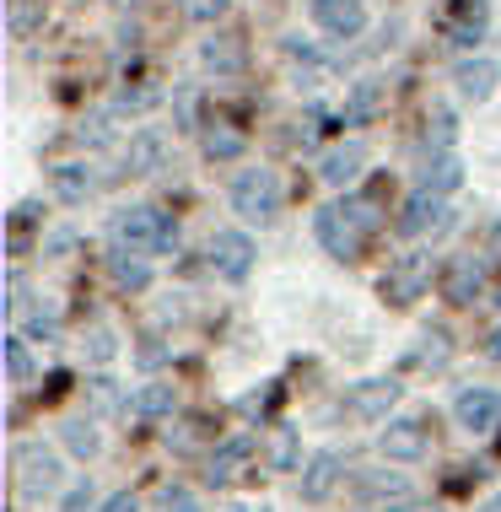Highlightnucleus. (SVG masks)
Instances as JSON below:
<instances>
[{
	"label": "nucleus",
	"mask_w": 501,
	"mask_h": 512,
	"mask_svg": "<svg viewBox=\"0 0 501 512\" xmlns=\"http://www.w3.org/2000/svg\"><path fill=\"white\" fill-rule=\"evenodd\" d=\"M372 227H378V216H372L367 200H329L324 211L313 216V232H318V243H324L329 259H356Z\"/></svg>",
	"instance_id": "f257e3e1"
},
{
	"label": "nucleus",
	"mask_w": 501,
	"mask_h": 512,
	"mask_svg": "<svg viewBox=\"0 0 501 512\" xmlns=\"http://www.w3.org/2000/svg\"><path fill=\"white\" fill-rule=\"evenodd\" d=\"M114 243L135 248V254H167L178 243V227H173V216L151 211V205H135V211L114 216Z\"/></svg>",
	"instance_id": "f03ea898"
},
{
	"label": "nucleus",
	"mask_w": 501,
	"mask_h": 512,
	"mask_svg": "<svg viewBox=\"0 0 501 512\" xmlns=\"http://www.w3.org/2000/svg\"><path fill=\"white\" fill-rule=\"evenodd\" d=\"M281 200H286V189L270 168H248L232 178V211L243 221H275L281 216Z\"/></svg>",
	"instance_id": "7ed1b4c3"
},
{
	"label": "nucleus",
	"mask_w": 501,
	"mask_h": 512,
	"mask_svg": "<svg viewBox=\"0 0 501 512\" xmlns=\"http://www.w3.org/2000/svg\"><path fill=\"white\" fill-rule=\"evenodd\" d=\"M60 480H65V469H60V459H54L44 442H22V448H17V491L27 496V502L54 496V491H60Z\"/></svg>",
	"instance_id": "20e7f679"
},
{
	"label": "nucleus",
	"mask_w": 501,
	"mask_h": 512,
	"mask_svg": "<svg viewBox=\"0 0 501 512\" xmlns=\"http://www.w3.org/2000/svg\"><path fill=\"white\" fill-rule=\"evenodd\" d=\"M211 265L221 281H248V270H254V238L238 227H221L211 238Z\"/></svg>",
	"instance_id": "39448f33"
},
{
	"label": "nucleus",
	"mask_w": 501,
	"mask_h": 512,
	"mask_svg": "<svg viewBox=\"0 0 501 512\" xmlns=\"http://www.w3.org/2000/svg\"><path fill=\"white\" fill-rule=\"evenodd\" d=\"M453 421L464 426V432H475V437L496 432L501 426V394L496 389H464L453 399Z\"/></svg>",
	"instance_id": "423d86ee"
},
{
	"label": "nucleus",
	"mask_w": 501,
	"mask_h": 512,
	"mask_svg": "<svg viewBox=\"0 0 501 512\" xmlns=\"http://www.w3.org/2000/svg\"><path fill=\"white\" fill-rule=\"evenodd\" d=\"M496 81H501V65H496V60H485V54H469V60H458V71H453L458 98L475 103V108H480V103H491Z\"/></svg>",
	"instance_id": "0eeeda50"
},
{
	"label": "nucleus",
	"mask_w": 501,
	"mask_h": 512,
	"mask_svg": "<svg viewBox=\"0 0 501 512\" xmlns=\"http://www.w3.org/2000/svg\"><path fill=\"white\" fill-rule=\"evenodd\" d=\"M313 22L345 44V38H356L361 27H367V6H361V0H313Z\"/></svg>",
	"instance_id": "6e6552de"
},
{
	"label": "nucleus",
	"mask_w": 501,
	"mask_h": 512,
	"mask_svg": "<svg viewBox=\"0 0 501 512\" xmlns=\"http://www.w3.org/2000/svg\"><path fill=\"white\" fill-rule=\"evenodd\" d=\"M378 453L394 464L426 459V426L421 421H388V432H378Z\"/></svg>",
	"instance_id": "1a4fd4ad"
},
{
	"label": "nucleus",
	"mask_w": 501,
	"mask_h": 512,
	"mask_svg": "<svg viewBox=\"0 0 501 512\" xmlns=\"http://www.w3.org/2000/svg\"><path fill=\"white\" fill-rule=\"evenodd\" d=\"M340 469H345L340 453H334V448H318L313 459H308V469H302V480H297L302 502H324V496L340 486Z\"/></svg>",
	"instance_id": "9d476101"
},
{
	"label": "nucleus",
	"mask_w": 501,
	"mask_h": 512,
	"mask_svg": "<svg viewBox=\"0 0 501 512\" xmlns=\"http://www.w3.org/2000/svg\"><path fill=\"white\" fill-rule=\"evenodd\" d=\"M426 275H431L426 254H410V259H399V265L388 270V281H383V297L405 308V302H415V297L426 292Z\"/></svg>",
	"instance_id": "9b49d317"
},
{
	"label": "nucleus",
	"mask_w": 501,
	"mask_h": 512,
	"mask_svg": "<svg viewBox=\"0 0 501 512\" xmlns=\"http://www.w3.org/2000/svg\"><path fill=\"white\" fill-rule=\"evenodd\" d=\"M361 168H367V146L361 141H345V146H334L324 162H318V178H324L329 189H345V184H356Z\"/></svg>",
	"instance_id": "f8f14e48"
},
{
	"label": "nucleus",
	"mask_w": 501,
	"mask_h": 512,
	"mask_svg": "<svg viewBox=\"0 0 501 512\" xmlns=\"http://www.w3.org/2000/svg\"><path fill=\"white\" fill-rule=\"evenodd\" d=\"M426 227H448V205H442V195H431V189H415L405 200V216H399V232L421 238Z\"/></svg>",
	"instance_id": "ddd939ff"
},
{
	"label": "nucleus",
	"mask_w": 501,
	"mask_h": 512,
	"mask_svg": "<svg viewBox=\"0 0 501 512\" xmlns=\"http://www.w3.org/2000/svg\"><path fill=\"white\" fill-rule=\"evenodd\" d=\"M442 292H448V302H458V308H469V302L485 292V265H480L475 254L453 259L448 275H442Z\"/></svg>",
	"instance_id": "4468645a"
},
{
	"label": "nucleus",
	"mask_w": 501,
	"mask_h": 512,
	"mask_svg": "<svg viewBox=\"0 0 501 512\" xmlns=\"http://www.w3.org/2000/svg\"><path fill=\"white\" fill-rule=\"evenodd\" d=\"M399 394L405 389H399L394 378H372V383H361V389L351 394V415L356 421H383V415L399 405Z\"/></svg>",
	"instance_id": "2eb2a0df"
},
{
	"label": "nucleus",
	"mask_w": 501,
	"mask_h": 512,
	"mask_svg": "<svg viewBox=\"0 0 501 512\" xmlns=\"http://www.w3.org/2000/svg\"><path fill=\"white\" fill-rule=\"evenodd\" d=\"M458 184H464V162H458L453 151H431L421 178H415V189H431V195H442V200H448Z\"/></svg>",
	"instance_id": "dca6fc26"
},
{
	"label": "nucleus",
	"mask_w": 501,
	"mask_h": 512,
	"mask_svg": "<svg viewBox=\"0 0 501 512\" xmlns=\"http://www.w3.org/2000/svg\"><path fill=\"white\" fill-rule=\"evenodd\" d=\"M485 22H491V6H485V0H453V11H448V38H453V44H480V38H485Z\"/></svg>",
	"instance_id": "f3484780"
},
{
	"label": "nucleus",
	"mask_w": 501,
	"mask_h": 512,
	"mask_svg": "<svg viewBox=\"0 0 501 512\" xmlns=\"http://www.w3.org/2000/svg\"><path fill=\"white\" fill-rule=\"evenodd\" d=\"M162 135L157 130H135L130 135V146H124V173L130 178H146V173H157L162 168Z\"/></svg>",
	"instance_id": "a211bd4d"
},
{
	"label": "nucleus",
	"mask_w": 501,
	"mask_h": 512,
	"mask_svg": "<svg viewBox=\"0 0 501 512\" xmlns=\"http://www.w3.org/2000/svg\"><path fill=\"white\" fill-rule=\"evenodd\" d=\"M254 459V437H227L221 448L211 453V486H227V480H238V469Z\"/></svg>",
	"instance_id": "6ab92c4d"
},
{
	"label": "nucleus",
	"mask_w": 501,
	"mask_h": 512,
	"mask_svg": "<svg viewBox=\"0 0 501 512\" xmlns=\"http://www.w3.org/2000/svg\"><path fill=\"white\" fill-rule=\"evenodd\" d=\"M49 184H54V195H60L65 205H81V200H87L92 189H97V178H92V168H87V162H60Z\"/></svg>",
	"instance_id": "aec40b11"
},
{
	"label": "nucleus",
	"mask_w": 501,
	"mask_h": 512,
	"mask_svg": "<svg viewBox=\"0 0 501 512\" xmlns=\"http://www.w3.org/2000/svg\"><path fill=\"white\" fill-rule=\"evenodd\" d=\"M200 65L216 76H238L243 71V44L238 38H205L200 44Z\"/></svg>",
	"instance_id": "412c9836"
},
{
	"label": "nucleus",
	"mask_w": 501,
	"mask_h": 512,
	"mask_svg": "<svg viewBox=\"0 0 501 512\" xmlns=\"http://www.w3.org/2000/svg\"><path fill=\"white\" fill-rule=\"evenodd\" d=\"M378 108H383V81H356L351 87V98H345V124H367V119H378Z\"/></svg>",
	"instance_id": "4be33fe9"
},
{
	"label": "nucleus",
	"mask_w": 501,
	"mask_h": 512,
	"mask_svg": "<svg viewBox=\"0 0 501 512\" xmlns=\"http://www.w3.org/2000/svg\"><path fill=\"white\" fill-rule=\"evenodd\" d=\"M173 405H178L173 383H146V389L130 399V410L141 415V421H162V415H173Z\"/></svg>",
	"instance_id": "5701e85b"
},
{
	"label": "nucleus",
	"mask_w": 501,
	"mask_h": 512,
	"mask_svg": "<svg viewBox=\"0 0 501 512\" xmlns=\"http://www.w3.org/2000/svg\"><path fill=\"white\" fill-rule=\"evenodd\" d=\"M108 270H114V281L124 286V292H146V286H151V265H146V259H135V248H114Z\"/></svg>",
	"instance_id": "b1692460"
},
{
	"label": "nucleus",
	"mask_w": 501,
	"mask_h": 512,
	"mask_svg": "<svg viewBox=\"0 0 501 512\" xmlns=\"http://www.w3.org/2000/svg\"><path fill=\"white\" fill-rule=\"evenodd\" d=\"M205 157L211 162H232V157H243V130H232V124H211V130H205Z\"/></svg>",
	"instance_id": "393cba45"
},
{
	"label": "nucleus",
	"mask_w": 501,
	"mask_h": 512,
	"mask_svg": "<svg viewBox=\"0 0 501 512\" xmlns=\"http://www.w3.org/2000/svg\"><path fill=\"white\" fill-rule=\"evenodd\" d=\"M6 378L17 383V389L33 378V356H27V340L22 335H6Z\"/></svg>",
	"instance_id": "a878e982"
},
{
	"label": "nucleus",
	"mask_w": 501,
	"mask_h": 512,
	"mask_svg": "<svg viewBox=\"0 0 501 512\" xmlns=\"http://www.w3.org/2000/svg\"><path fill=\"white\" fill-rule=\"evenodd\" d=\"M97 442H103V437H97V426H92V421H65V448H71L76 459H92Z\"/></svg>",
	"instance_id": "bb28decb"
},
{
	"label": "nucleus",
	"mask_w": 501,
	"mask_h": 512,
	"mask_svg": "<svg viewBox=\"0 0 501 512\" xmlns=\"http://www.w3.org/2000/svg\"><path fill=\"white\" fill-rule=\"evenodd\" d=\"M27 335H33V340H54V335H60V308H49V302H44V308H33V313H27Z\"/></svg>",
	"instance_id": "cd10ccee"
},
{
	"label": "nucleus",
	"mask_w": 501,
	"mask_h": 512,
	"mask_svg": "<svg viewBox=\"0 0 501 512\" xmlns=\"http://www.w3.org/2000/svg\"><path fill=\"white\" fill-rule=\"evenodd\" d=\"M162 103V87H135V92H119V108L124 114H146V108Z\"/></svg>",
	"instance_id": "c85d7f7f"
},
{
	"label": "nucleus",
	"mask_w": 501,
	"mask_h": 512,
	"mask_svg": "<svg viewBox=\"0 0 501 512\" xmlns=\"http://www.w3.org/2000/svg\"><path fill=\"white\" fill-rule=\"evenodd\" d=\"M361 496H372V502L378 496H405V475H367L361 480Z\"/></svg>",
	"instance_id": "c756f323"
},
{
	"label": "nucleus",
	"mask_w": 501,
	"mask_h": 512,
	"mask_svg": "<svg viewBox=\"0 0 501 512\" xmlns=\"http://www.w3.org/2000/svg\"><path fill=\"white\" fill-rule=\"evenodd\" d=\"M114 351H119V345H114V335H108V329H92V335H87V362L103 367V362H114Z\"/></svg>",
	"instance_id": "7c9ffc66"
},
{
	"label": "nucleus",
	"mask_w": 501,
	"mask_h": 512,
	"mask_svg": "<svg viewBox=\"0 0 501 512\" xmlns=\"http://www.w3.org/2000/svg\"><path fill=\"white\" fill-rule=\"evenodd\" d=\"M162 512H205V507H200V496H194V491L173 486V491H162Z\"/></svg>",
	"instance_id": "2f4dec72"
},
{
	"label": "nucleus",
	"mask_w": 501,
	"mask_h": 512,
	"mask_svg": "<svg viewBox=\"0 0 501 512\" xmlns=\"http://www.w3.org/2000/svg\"><path fill=\"white\" fill-rule=\"evenodd\" d=\"M184 11L194 22H221L227 17V0H184Z\"/></svg>",
	"instance_id": "473e14b6"
},
{
	"label": "nucleus",
	"mask_w": 501,
	"mask_h": 512,
	"mask_svg": "<svg viewBox=\"0 0 501 512\" xmlns=\"http://www.w3.org/2000/svg\"><path fill=\"white\" fill-rule=\"evenodd\" d=\"M286 60H297V65H324V54H318L308 38H286Z\"/></svg>",
	"instance_id": "72a5a7b5"
},
{
	"label": "nucleus",
	"mask_w": 501,
	"mask_h": 512,
	"mask_svg": "<svg viewBox=\"0 0 501 512\" xmlns=\"http://www.w3.org/2000/svg\"><path fill=\"white\" fill-rule=\"evenodd\" d=\"M97 512H141V502H135L130 491H119V496H108V502L97 507Z\"/></svg>",
	"instance_id": "f704fd0d"
},
{
	"label": "nucleus",
	"mask_w": 501,
	"mask_h": 512,
	"mask_svg": "<svg viewBox=\"0 0 501 512\" xmlns=\"http://www.w3.org/2000/svg\"><path fill=\"white\" fill-rule=\"evenodd\" d=\"M87 502H92V486H76L71 496H65V512H81Z\"/></svg>",
	"instance_id": "c9c22d12"
},
{
	"label": "nucleus",
	"mask_w": 501,
	"mask_h": 512,
	"mask_svg": "<svg viewBox=\"0 0 501 512\" xmlns=\"http://www.w3.org/2000/svg\"><path fill=\"white\" fill-rule=\"evenodd\" d=\"M162 362V345L157 340H146V351H141V367H157Z\"/></svg>",
	"instance_id": "e433bc0d"
},
{
	"label": "nucleus",
	"mask_w": 501,
	"mask_h": 512,
	"mask_svg": "<svg viewBox=\"0 0 501 512\" xmlns=\"http://www.w3.org/2000/svg\"><path fill=\"white\" fill-rule=\"evenodd\" d=\"M485 351H491V356H496V362H501V324L491 329V345H485Z\"/></svg>",
	"instance_id": "4c0bfd02"
},
{
	"label": "nucleus",
	"mask_w": 501,
	"mask_h": 512,
	"mask_svg": "<svg viewBox=\"0 0 501 512\" xmlns=\"http://www.w3.org/2000/svg\"><path fill=\"white\" fill-rule=\"evenodd\" d=\"M388 512H437V507H421V502H405V507H388Z\"/></svg>",
	"instance_id": "58836bf2"
},
{
	"label": "nucleus",
	"mask_w": 501,
	"mask_h": 512,
	"mask_svg": "<svg viewBox=\"0 0 501 512\" xmlns=\"http://www.w3.org/2000/svg\"><path fill=\"white\" fill-rule=\"evenodd\" d=\"M485 512H501V496H491V502H485Z\"/></svg>",
	"instance_id": "ea45409f"
}]
</instances>
